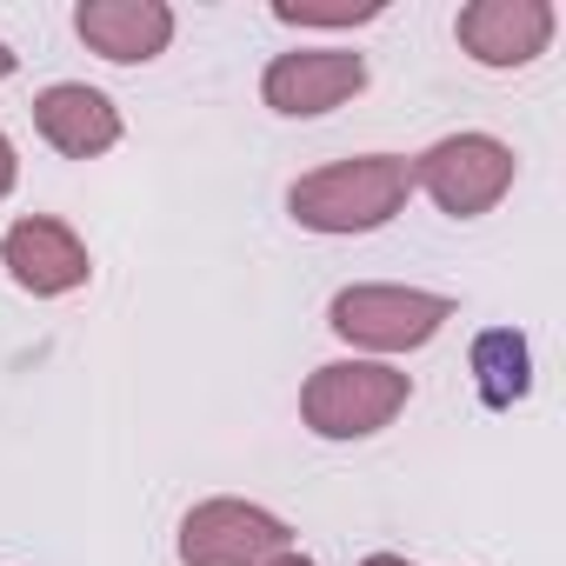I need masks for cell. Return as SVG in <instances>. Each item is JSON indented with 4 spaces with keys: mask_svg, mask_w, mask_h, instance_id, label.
Wrapping results in <instances>:
<instances>
[{
    "mask_svg": "<svg viewBox=\"0 0 566 566\" xmlns=\"http://www.w3.org/2000/svg\"><path fill=\"white\" fill-rule=\"evenodd\" d=\"M407 193H413L407 154H354V160L301 174L287 187V213L307 233H374L407 207Z\"/></svg>",
    "mask_w": 566,
    "mask_h": 566,
    "instance_id": "1",
    "label": "cell"
},
{
    "mask_svg": "<svg viewBox=\"0 0 566 566\" xmlns=\"http://www.w3.org/2000/svg\"><path fill=\"white\" fill-rule=\"evenodd\" d=\"M413 400V380L387 360H327L301 387V420L321 440H367L394 427V413Z\"/></svg>",
    "mask_w": 566,
    "mask_h": 566,
    "instance_id": "2",
    "label": "cell"
},
{
    "mask_svg": "<svg viewBox=\"0 0 566 566\" xmlns=\"http://www.w3.org/2000/svg\"><path fill=\"white\" fill-rule=\"evenodd\" d=\"M513 147L493 134H447L413 160V187L447 213V220H480L513 193Z\"/></svg>",
    "mask_w": 566,
    "mask_h": 566,
    "instance_id": "3",
    "label": "cell"
},
{
    "mask_svg": "<svg viewBox=\"0 0 566 566\" xmlns=\"http://www.w3.org/2000/svg\"><path fill=\"white\" fill-rule=\"evenodd\" d=\"M447 321H453V301L427 287H340L327 307V327L360 354H413Z\"/></svg>",
    "mask_w": 566,
    "mask_h": 566,
    "instance_id": "4",
    "label": "cell"
},
{
    "mask_svg": "<svg viewBox=\"0 0 566 566\" xmlns=\"http://www.w3.org/2000/svg\"><path fill=\"white\" fill-rule=\"evenodd\" d=\"M294 546V526L253 500H200L180 520V566H266Z\"/></svg>",
    "mask_w": 566,
    "mask_h": 566,
    "instance_id": "5",
    "label": "cell"
},
{
    "mask_svg": "<svg viewBox=\"0 0 566 566\" xmlns=\"http://www.w3.org/2000/svg\"><path fill=\"white\" fill-rule=\"evenodd\" d=\"M367 87V61L347 48H294V54H273L260 74V101L287 120H314L347 107Z\"/></svg>",
    "mask_w": 566,
    "mask_h": 566,
    "instance_id": "6",
    "label": "cell"
},
{
    "mask_svg": "<svg viewBox=\"0 0 566 566\" xmlns=\"http://www.w3.org/2000/svg\"><path fill=\"white\" fill-rule=\"evenodd\" d=\"M553 0H473V8H460L453 21V41L493 67V74H513V67H533L546 48H553Z\"/></svg>",
    "mask_w": 566,
    "mask_h": 566,
    "instance_id": "7",
    "label": "cell"
},
{
    "mask_svg": "<svg viewBox=\"0 0 566 566\" xmlns=\"http://www.w3.org/2000/svg\"><path fill=\"white\" fill-rule=\"evenodd\" d=\"M0 266H8V273H14V287L34 294V301L74 294V287H87V273H94L87 240H81L67 220H54V213H28V220H14L8 240H0Z\"/></svg>",
    "mask_w": 566,
    "mask_h": 566,
    "instance_id": "8",
    "label": "cell"
},
{
    "mask_svg": "<svg viewBox=\"0 0 566 566\" xmlns=\"http://www.w3.org/2000/svg\"><path fill=\"white\" fill-rule=\"evenodd\" d=\"M74 34L114 67H147L174 41V8L167 0H81Z\"/></svg>",
    "mask_w": 566,
    "mask_h": 566,
    "instance_id": "9",
    "label": "cell"
},
{
    "mask_svg": "<svg viewBox=\"0 0 566 566\" xmlns=\"http://www.w3.org/2000/svg\"><path fill=\"white\" fill-rule=\"evenodd\" d=\"M34 127H41V140H48L54 154H67V160H101V154L120 140V107H114L101 87H87V81H61V87H48V94L34 101Z\"/></svg>",
    "mask_w": 566,
    "mask_h": 566,
    "instance_id": "10",
    "label": "cell"
},
{
    "mask_svg": "<svg viewBox=\"0 0 566 566\" xmlns=\"http://www.w3.org/2000/svg\"><path fill=\"white\" fill-rule=\"evenodd\" d=\"M473 374H480V394H486V407H513V400L533 387L526 340H520V334H506V327L480 334V347H473Z\"/></svg>",
    "mask_w": 566,
    "mask_h": 566,
    "instance_id": "11",
    "label": "cell"
},
{
    "mask_svg": "<svg viewBox=\"0 0 566 566\" xmlns=\"http://www.w3.org/2000/svg\"><path fill=\"white\" fill-rule=\"evenodd\" d=\"M273 21H287V28H360V21H380V0H273Z\"/></svg>",
    "mask_w": 566,
    "mask_h": 566,
    "instance_id": "12",
    "label": "cell"
},
{
    "mask_svg": "<svg viewBox=\"0 0 566 566\" xmlns=\"http://www.w3.org/2000/svg\"><path fill=\"white\" fill-rule=\"evenodd\" d=\"M14 180H21V154H14V140L0 134V200L14 193Z\"/></svg>",
    "mask_w": 566,
    "mask_h": 566,
    "instance_id": "13",
    "label": "cell"
},
{
    "mask_svg": "<svg viewBox=\"0 0 566 566\" xmlns=\"http://www.w3.org/2000/svg\"><path fill=\"white\" fill-rule=\"evenodd\" d=\"M266 566H314V559H307V553H301V546H287V553H273V559H266Z\"/></svg>",
    "mask_w": 566,
    "mask_h": 566,
    "instance_id": "14",
    "label": "cell"
},
{
    "mask_svg": "<svg viewBox=\"0 0 566 566\" xmlns=\"http://www.w3.org/2000/svg\"><path fill=\"white\" fill-rule=\"evenodd\" d=\"M14 67H21V54H14V48H8V41H0V81H8V74H14Z\"/></svg>",
    "mask_w": 566,
    "mask_h": 566,
    "instance_id": "15",
    "label": "cell"
},
{
    "mask_svg": "<svg viewBox=\"0 0 566 566\" xmlns=\"http://www.w3.org/2000/svg\"><path fill=\"white\" fill-rule=\"evenodd\" d=\"M360 566H413V559H400V553H374V559H360Z\"/></svg>",
    "mask_w": 566,
    "mask_h": 566,
    "instance_id": "16",
    "label": "cell"
}]
</instances>
